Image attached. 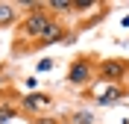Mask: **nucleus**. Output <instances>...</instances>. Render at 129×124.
<instances>
[{
  "label": "nucleus",
  "instance_id": "9d476101",
  "mask_svg": "<svg viewBox=\"0 0 129 124\" xmlns=\"http://www.w3.org/2000/svg\"><path fill=\"white\" fill-rule=\"evenodd\" d=\"M94 6H100L97 0H73V12H88V9H94Z\"/></svg>",
  "mask_w": 129,
  "mask_h": 124
},
{
  "label": "nucleus",
  "instance_id": "423d86ee",
  "mask_svg": "<svg viewBox=\"0 0 129 124\" xmlns=\"http://www.w3.org/2000/svg\"><path fill=\"white\" fill-rule=\"evenodd\" d=\"M21 21V12H18L15 3L9 0H0V30H9V27H18Z\"/></svg>",
  "mask_w": 129,
  "mask_h": 124
},
{
  "label": "nucleus",
  "instance_id": "39448f33",
  "mask_svg": "<svg viewBox=\"0 0 129 124\" xmlns=\"http://www.w3.org/2000/svg\"><path fill=\"white\" fill-rule=\"evenodd\" d=\"M68 36H71V30H68V27L56 18V21L44 30V36H41V39L29 47V53H32V50H44V47H50V44H64V41H68Z\"/></svg>",
  "mask_w": 129,
  "mask_h": 124
},
{
  "label": "nucleus",
  "instance_id": "f8f14e48",
  "mask_svg": "<svg viewBox=\"0 0 129 124\" xmlns=\"http://www.w3.org/2000/svg\"><path fill=\"white\" fill-rule=\"evenodd\" d=\"M53 65H56V62H53V59H38V71H41V74H44V71H53Z\"/></svg>",
  "mask_w": 129,
  "mask_h": 124
},
{
  "label": "nucleus",
  "instance_id": "ddd939ff",
  "mask_svg": "<svg viewBox=\"0 0 129 124\" xmlns=\"http://www.w3.org/2000/svg\"><path fill=\"white\" fill-rule=\"evenodd\" d=\"M24 86H26V95H29V92H38V80H35V77H26Z\"/></svg>",
  "mask_w": 129,
  "mask_h": 124
},
{
  "label": "nucleus",
  "instance_id": "7ed1b4c3",
  "mask_svg": "<svg viewBox=\"0 0 129 124\" xmlns=\"http://www.w3.org/2000/svg\"><path fill=\"white\" fill-rule=\"evenodd\" d=\"M97 80L103 83H112V86H126V77H129V59L120 56H100L97 59Z\"/></svg>",
  "mask_w": 129,
  "mask_h": 124
},
{
  "label": "nucleus",
  "instance_id": "2eb2a0df",
  "mask_svg": "<svg viewBox=\"0 0 129 124\" xmlns=\"http://www.w3.org/2000/svg\"><path fill=\"white\" fill-rule=\"evenodd\" d=\"M62 124H64V121H62Z\"/></svg>",
  "mask_w": 129,
  "mask_h": 124
},
{
  "label": "nucleus",
  "instance_id": "4468645a",
  "mask_svg": "<svg viewBox=\"0 0 129 124\" xmlns=\"http://www.w3.org/2000/svg\"><path fill=\"white\" fill-rule=\"evenodd\" d=\"M6 92V68H0V95Z\"/></svg>",
  "mask_w": 129,
  "mask_h": 124
},
{
  "label": "nucleus",
  "instance_id": "6e6552de",
  "mask_svg": "<svg viewBox=\"0 0 129 124\" xmlns=\"http://www.w3.org/2000/svg\"><path fill=\"white\" fill-rule=\"evenodd\" d=\"M18 115H21L18 100H0V124H15Z\"/></svg>",
  "mask_w": 129,
  "mask_h": 124
},
{
  "label": "nucleus",
  "instance_id": "1a4fd4ad",
  "mask_svg": "<svg viewBox=\"0 0 129 124\" xmlns=\"http://www.w3.org/2000/svg\"><path fill=\"white\" fill-rule=\"evenodd\" d=\"M64 124H94V112L91 109H73L68 112V118H62Z\"/></svg>",
  "mask_w": 129,
  "mask_h": 124
},
{
  "label": "nucleus",
  "instance_id": "f257e3e1",
  "mask_svg": "<svg viewBox=\"0 0 129 124\" xmlns=\"http://www.w3.org/2000/svg\"><path fill=\"white\" fill-rule=\"evenodd\" d=\"M97 59L94 53H79L76 59H71V65H68V74H64V80H68V86H73V89H88L91 83H94V71H97Z\"/></svg>",
  "mask_w": 129,
  "mask_h": 124
},
{
  "label": "nucleus",
  "instance_id": "9b49d317",
  "mask_svg": "<svg viewBox=\"0 0 129 124\" xmlns=\"http://www.w3.org/2000/svg\"><path fill=\"white\" fill-rule=\"evenodd\" d=\"M29 124H62V118H59V115H50V112H47V115H38V118H32Z\"/></svg>",
  "mask_w": 129,
  "mask_h": 124
},
{
  "label": "nucleus",
  "instance_id": "f03ea898",
  "mask_svg": "<svg viewBox=\"0 0 129 124\" xmlns=\"http://www.w3.org/2000/svg\"><path fill=\"white\" fill-rule=\"evenodd\" d=\"M82 98L91 100L94 107H112V103H120L123 98H129V86H112V83L97 80L82 92Z\"/></svg>",
  "mask_w": 129,
  "mask_h": 124
},
{
  "label": "nucleus",
  "instance_id": "20e7f679",
  "mask_svg": "<svg viewBox=\"0 0 129 124\" xmlns=\"http://www.w3.org/2000/svg\"><path fill=\"white\" fill-rule=\"evenodd\" d=\"M50 107H53V95H50V92H29L24 98H18V109H21L29 121L38 118V115H47Z\"/></svg>",
  "mask_w": 129,
  "mask_h": 124
},
{
  "label": "nucleus",
  "instance_id": "0eeeda50",
  "mask_svg": "<svg viewBox=\"0 0 129 124\" xmlns=\"http://www.w3.org/2000/svg\"><path fill=\"white\" fill-rule=\"evenodd\" d=\"M44 6H47V12L53 18L62 21V15H71L73 12V0H44Z\"/></svg>",
  "mask_w": 129,
  "mask_h": 124
}]
</instances>
